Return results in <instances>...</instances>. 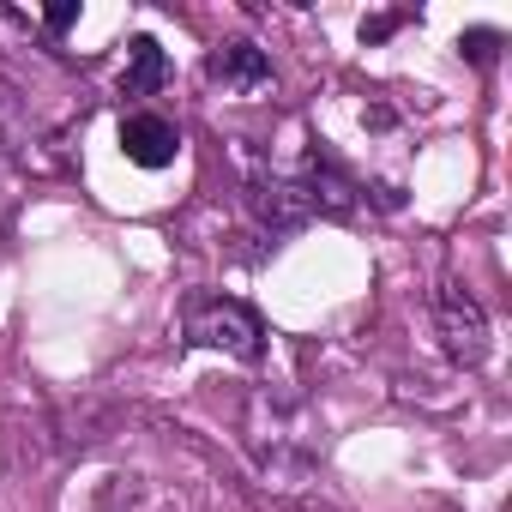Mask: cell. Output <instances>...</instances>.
Wrapping results in <instances>:
<instances>
[{
  "label": "cell",
  "instance_id": "8992f818",
  "mask_svg": "<svg viewBox=\"0 0 512 512\" xmlns=\"http://www.w3.org/2000/svg\"><path fill=\"white\" fill-rule=\"evenodd\" d=\"M163 79H169L163 43L157 37H133L127 43V73H121V97H151V91H163Z\"/></svg>",
  "mask_w": 512,
  "mask_h": 512
},
{
  "label": "cell",
  "instance_id": "7a4b0ae2",
  "mask_svg": "<svg viewBox=\"0 0 512 512\" xmlns=\"http://www.w3.org/2000/svg\"><path fill=\"white\" fill-rule=\"evenodd\" d=\"M181 338L193 350H223V356H235L247 368L266 362V320L241 296H223V290H193L181 302Z\"/></svg>",
  "mask_w": 512,
  "mask_h": 512
},
{
  "label": "cell",
  "instance_id": "3957f363",
  "mask_svg": "<svg viewBox=\"0 0 512 512\" xmlns=\"http://www.w3.org/2000/svg\"><path fill=\"white\" fill-rule=\"evenodd\" d=\"M434 332H440V350L458 368H482L488 362V314H482V302L464 284H440L434 290Z\"/></svg>",
  "mask_w": 512,
  "mask_h": 512
},
{
  "label": "cell",
  "instance_id": "6da1fadb",
  "mask_svg": "<svg viewBox=\"0 0 512 512\" xmlns=\"http://www.w3.org/2000/svg\"><path fill=\"white\" fill-rule=\"evenodd\" d=\"M247 446L266 464V476H308L314 458H320L308 410L296 398H284V392H253V404H247Z\"/></svg>",
  "mask_w": 512,
  "mask_h": 512
},
{
  "label": "cell",
  "instance_id": "52a82bcc",
  "mask_svg": "<svg viewBox=\"0 0 512 512\" xmlns=\"http://www.w3.org/2000/svg\"><path fill=\"white\" fill-rule=\"evenodd\" d=\"M500 43H506L500 31H488V25H476V31H464V37H458V55H464L470 67H494V55H500Z\"/></svg>",
  "mask_w": 512,
  "mask_h": 512
},
{
  "label": "cell",
  "instance_id": "5b68a950",
  "mask_svg": "<svg viewBox=\"0 0 512 512\" xmlns=\"http://www.w3.org/2000/svg\"><path fill=\"white\" fill-rule=\"evenodd\" d=\"M121 151H127V163H139V169H169V163L181 157V127H175L169 115L133 109V115L121 121Z\"/></svg>",
  "mask_w": 512,
  "mask_h": 512
},
{
  "label": "cell",
  "instance_id": "ba28073f",
  "mask_svg": "<svg viewBox=\"0 0 512 512\" xmlns=\"http://www.w3.org/2000/svg\"><path fill=\"white\" fill-rule=\"evenodd\" d=\"M73 25H79V7H73V0H61V7L43 13V31H49V37H67Z\"/></svg>",
  "mask_w": 512,
  "mask_h": 512
},
{
  "label": "cell",
  "instance_id": "277c9868",
  "mask_svg": "<svg viewBox=\"0 0 512 512\" xmlns=\"http://www.w3.org/2000/svg\"><path fill=\"white\" fill-rule=\"evenodd\" d=\"M205 79H211V85H223V91H235V97H260V91H272V85H278L272 55H266L260 43H247V37L217 43V49L205 55Z\"/></svg>",
  "mask_w": 512,
  "mask_h": 512
}]
</instances>
